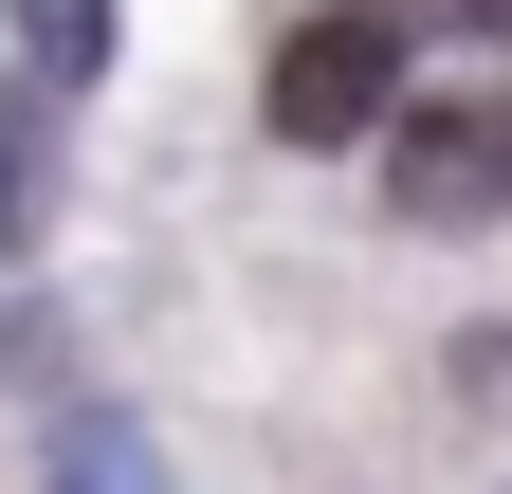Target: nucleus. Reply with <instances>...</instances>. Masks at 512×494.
<instances>
[{
	"label": "nucleus",
	"mask_w": 512,
	"mask_h": 494,
	"mask_svg": "<svg viewBox=\"0 0 512 494\" xmlns=\"http://www.w3.org/2000/svg\"><path fill=\"white\" fill-rule=\"evenodd\" d=\"M256 110H275V147H384V110H403V19H384V0L293 19L275 74H256Z\"/></svg>",
	"instance_id": "f257e3e1"
},
{
	"label": "nucleus",
	"mask_w": 512,
	"mask_h": 494,
	"mask_svg": "<svg viewBox=\"0 0 512 494\" xmlns=\"http://www.w3.org/2000/svg\"><path fill=\"white\" fill-rule=\"evenodd\" d=\"M384 202L403 220H494L512 202V92L476 74V92H403L384 110Z\"/></svg>",
	"instance_id": "f03ea898"
},
{
	"label": "nucleus",
	"mask_w": 512,
	"mask_h": 494,
	"mask_svg": "<svg viewBox=\"0 0 512 494\" xmlns=\"http://www.w3.org/2000/svg\"><path fill=\"white\" fill-rule=\"evenodd\" d=\"M55 238V92L0 74V257H37Z\"/></svg>",
	"instance_id": "7ed1b4c3"
},
{
	"label": "nucleus",
	"mask_w": 512,
	"mask_h": 494,
	"mask_svg": "<svg viewBox=\"0 0 512 494\" xmlns=\"http://www.w3.org/2000/svg\"><path fill=\"white\" fill-rule=\"evenodd\" d=\"M55 494H165V440H147V421H128V403H74V421H55V458H37Z\"/></svg>",
	"instance_id": "20e7f679"
},
{
	"label": "nucleus",
	"mask_w": 512,
	"mask_h": 494,
	"mask_svg": "<svg viewBox=\"0 0 512 494\" xmlns=\"http://www.w3.org/2000/svg\"><path fill=\"white\" fill-rule=\"evenodd\" d=\"M0 37H19V92H92L110 74V0H0Z\"/></svg>",
	"instance_id": "39448f33"
},
{
	"label": "nucleus",
	"mask_w": 512,
	"mask_h": 494,
	"mask_svg": "<svg viewBox=\"0 0 512 494\" xmlns=\"http://www.w3.org/2000/svg\"><path fill=\"white\" fill-rule=\"evenodd\" d=\"M439 385H458L494 440H512V330H458V348H439Z\"/></svg>",
	"instance_id": "423d86ee"
},
{
	"label": "nucleus",
	"mask_w": 512,
	"mask_h": 494,
	"mask_svg": "<svg viewBox=\"0 0 512 494\" xmlns=\"http://www.w3.org/2000/svg\"><path fill=\"white\" fill-rule=\"evenodd\" d=\"M384 19H439V37H458V19H494V0H384Z\"/></svg>",
	"instance_id": "0eeeda50"
}]
</instances>
